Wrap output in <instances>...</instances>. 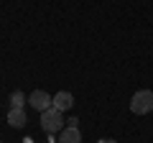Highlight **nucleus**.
Returning <instances> with one entry per match:
<instances>
[{
  "label": "nucleus",
  "instance_id": "nucleus-1",
  "mask_svg": "<svg viewBox=\"0 0 153 143\" xmlns=\"http://www.w3.org/2000/svg\"><path fill=\"white\" fill-rule=\"evenodd\" d=\"M130 110L135 115H148L153 110V92L151 89H138L130 100Z\"/></svg>",
  "mask_w": 153,
  "mask_h": 143
},
{
  "label": "nucleus",
  "instance_id": "nucleus-3",
  "mask_svg": "<svg viewBox=\"0 0 153 143\" xmlns=\"http://www.w3.org/2000/svg\"><path fill=\"white\" fill-rule=\"evenodd\" d=\"M28 102H31V107L38 110V112H46L49 107H54V97H51L49 92H44V89H33V92L28 95Z\"/></svg>",
  "mask_w": 153,
  "mask_h": 143
},
{
  "label": "nucleus",
  "instance_id": "nucleus-2",
  "mask_svg": "<svg viewBox=\"0 0 153 143\" xmlns=\"http://www.w3.org/2000/svg\"><path fill=\"white\" fill-rule=\"evenodd\" d=\"M41 128L46 133H59L64 128V112H59L56 107H49L46 112H41Z\"/></svg>",
  "mask_w": 153,
  "mask_h": 143
},
{
  "label": "nucleus",
  "instance_id": "nucleus-9",
  "mask_svg": "<svg viewBox=\"0 0 153 143\" xmlns=\"http://www.w3.org/2000/svg\"><path fill=\"white\" fill-rule=\"evenodd\" d=\"M97 143H117V141H112V138H102V141H97Z\"/></svg>",
  "mask_w": 153,
  "mask_h": 143
},
{
  "label": "nucleus",
  "instance_id": "nucleus-6",
  "mask_svg": "<svg viewBox=\"0 0 153 143\" xmlns=\"http://www.w3.org/2000/svg\"><path fill=\"white\" fill-rule=\"evenodd\" d=\"M59 143H82V133L79 128H64L59 136Z\"/></svg>",
  "mask_w": 153,
  "mask_h": 143
},
{
  "label": "nucleus",
  "instance_id": "nucleus-10",
  "mask_svg": "<svg viewBox=\"0 0 153 143\" xmlns=\"http://www.w3.org/2000/svg\"><path fill=\"white\" fill-rule=\"evenodd\" d=\"M0 143H3V141H0Z\"/></svg>",
  "mask_w": 153,
  "mask_h": 143
},
{
  "label": "nucleus",
  "instance_id": "nucleus-8",
  "mask_svg": "<svg viewBox=\"0 0 153 143\" xmlns=\"http://www.w3.org/2000/svg\"><path fill=\"white\" fill-rule=\"evenodd\" d=\"M66 128H79V118H69L66 120Z\"/></svg>",
  "mask_w": 153,
  "mask_h": 143
},
{
  "label": "nucleus",
  "instance_id": "nucleus-4",
  "mask_svg": "<svg viewBox=\"0 0 153 143\" xmlns=\"http://www.w3.org/2000/svg\"><path fill=\"white\" fill-rule=\"evenodd\" d=\"M26 123H28L26 110H21V107H10V110H8V125L10 128H23Z\"/></svg>",
  "mask_w": 153,
  "mask_h": 143
},
{
  "label": "nucleus",
  "instance_id": "nucleus-5",
  "mask_svg": "<svg viewBox=\"0 0 153 143\" xmlns=\"http://www.w3.org/2000/svg\"><path fill=\"white\" fill-rule=\"evenodd\" d=\"M71 105H74V95H71V92H59V95H54V107H56L59 112L69 110Z\"/></svg>",
  "mask_w": 153,
  "mask_h": 143
},
{
  "label": "nucleus",
  "instance_id": "nucleus-7",
  "mask_svg": "<svg viewBox=\"0 0 153 143\" xmlns=\"http://www.w3.org/2000/svg\"><path fill=\"white\" fill-rule=\"evenodd\" d=\"M23 102H26V95L23 92H13L10 95V107H21L23 110Z\"/></svg>",
  "mask_w": 153,
  "mask_h": 143
}]
</instances>
